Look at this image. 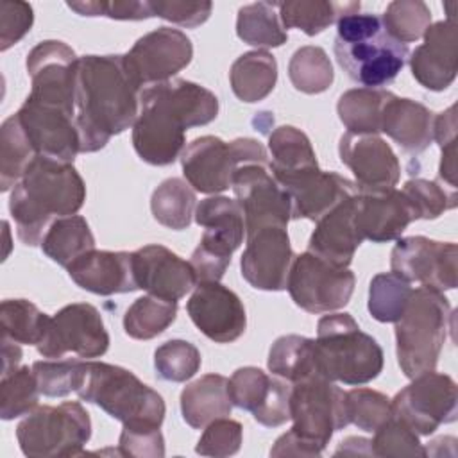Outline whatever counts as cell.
Here are the masks:
<instances>
[{"label":"cell","instance_id":"60d3db41","mask_svg":"<svg viewBox=\"0 0 458 458\" xmlns=\"http://www.w3.org/2000/svg\"><path fill=\"white\" fill-rule=\"evenodd\" d=\"M48 315L27 299H7L0 306L2 338L23 345H38L45 335Z\"/></svg>","mask_w":458,"mask_h":458},{"label":"cell","instance_id":"4316f807","mask_svg":"<svg viewBox=\"0 0 458 458\" xmlns=\"http://www.w3.org/2000/svg\"><path fill=\"white\" fill-rule=\"evenodd\" d=\"M354 199L356 195L344 199L329 213L317 220L315 231L308 242L310 252L336 267H349L356 249L363 242L354 222Z\"/></svg>","mask_w":458,"mask_h":458},{"label":"cell","instance_id":"d590c367","mask_svg":"<svg viewBox=\"0 0 458 458\" xmlns=\"http://www.w3.org/2000/svg\"><path fill=\"white\" fill-rule=\"evenodd\" d=\"M268 370L290 383L322 376L317 367L315 340L301 335L279 336L268 352Z\"/></svg>","mask_w":458,"mask_h":458},{"label":"cell","instance_id":"277c9868","mask_svg":"<svg viewBox=\"0 0 458 458\" xmlns=\"http://www.w3.org/2000/svg\"><path fill=\"white\" fill-rule=\"evenodd\" d=\"M335 57L363 88L390 84L408 59V45L394 39L381 18L370 13L345 14L336 21Z\"/></svg>","mask_w":458,"mask_h":458},{"label":"cell","instance_id":"7c38bea8","mask_svg":"<svg viewBox=\"0 0 458 458\" xmlns=\"http://www.w3.org/2000/svg\"><path fill=\"white\" fill-rule=\"evenodd\" d=\"M392 417L403 420L417 435H431L458 415L456 383L440 372H424L390 401Z\"/></svg>","mask_w":458,"mask_h":458},{"label":"cell","instance_id":"816d5d0a","mask_svg":"<svg viewBox=\"0 0 458 458\" xmlns=\"http://www.w3.org/2000/svg\"><path fill=\"white\" fill-rule=\"evenodd\" d=\"M370 447L376 456H426L419 435L395 417H390L374 431Z\"/></svg>","mask_w":458,"mask_h":458},{"label":"cell","instance_id":"94428289","mask_svg":"<svg viewBox=\"0 0 458 458\" xmlns=\"http://www.w3.org/2000/svg\"><path fill=\"white\" fill-rule=\"evenodd\" d=\"M318 454L320 453L313 445L299 438L292 429L281 435L276 440L274 447L270 449V456H318Z\"/></svg>","mask_w":458,"mask_h":458},{"label":"cell","instance_id":"7bdbcfd3","mask_svg":"<svg viewBox=\"0 0 458 458\" xmlns=\"http://www.w3.org/2000/svg\"><path fill=\"white\" fill-rule=\"evenodd\" d=\"M413 288L394 272L372 277L369 286V311L377 322H397L411 297Z\"/></svg>","mask_w":458,"mask_h":458},{"label":"cell","instance_id":"9c48e42d","mask_svg":"<svg viewBox=\"0 0 458 458\" xmlns=\"http://www.w3.org/2000/svg\"><path fill=\"white\" fill-rule=\"evenodd\" d=\"M267 159L265 147L252 138H236L227 143L216 136H200L181 154L186 182L200 193L225 191L240 165Z\"/></svg>","mask_w":458,"mask_h":458},{"label":"cell","instance_id":"7a4b0ae2","mask_svg":"<svg viewBox=\"0 0 458 458\" xmlns=\"http://www.w3.org/2000/svg\"><path fill=\"white\" fill-rule=\"evenodd\" d=\"M141 88L123 64V55H82L75 81V127L81 152H97L134 125Z\"/></svg>","mask_w":458,"mask_h":458},{"label":"cell","instance_id":"d6a6232c","mask_svg":"<svg viewBox=\"0 0 458 458\" xmlns=\"http://www.w3.org/2000/svg\"><path fill=\"white\" fill-rule=\"evenodd\" d=\"M279 18L284 29H299L308 36L320 34L345 14L360 11V2L327 0H288L277 2Z\"/></svg>","mask_w":458,"mask_h":458},{"label":"cell","instance_id":"4fadbf2b","mask_svg":"<svg viewBox=\"0 0 458 458\" xmlns=\"http://www.w3.org/2000/svg\"><path fill=\"white\" fill-rule=\"evenodd\" d=\"M109 347V335L98 310L88 302H73L48 318L45 335L36 345L43 358L59 360L72 352L79 358H98Z\"/></svg>","mask_w":458,"mask_h":458},{"label":"cell","instance_id":"f1b7e54d","mask_svg":"<svg viewBox=\"0 0 458 458\" xmlns=\"http://www.w3.org/2000/svg\"><path fill=\"white\" fill-rule=\"evenodd\" d=\"M231 410L229 379L220 374H206L181 392V413L193 429H202L216 419L229 417Z\"/></svg>","mask_w":458,"mask_h":458},{"label":"cell","instance_id":"c3c4849f","mask_svg":"<svg viewBox=\"0 0 458 458\" xmlns=\"http://www.w3.org/2000/svg\"><path fill=\"white\" fill-rule=\"evenodd\" d=\"M349 424L363 431H376L392 417L390 399L370 388H352L345 392Z\"/></svg>","mask_w":458,"mask_h":458},{"label":"cell","instance_id":"7402d4cb","mask_svg":"<svg viewBox=\"0 0 458 458\" xmlns=\"http://www.w3.org/2000/svg\"><path fill=\"white\" fill-rule=\"evenodd\" d=\"M132 265L138 290L166 301L182 299L197 284L191 263L159 243L134 250Z\"/></svg>","mask_w":458,"mask_h":458},{"label":"cell","instance_id":"ffe728a7","mask_svg":"<svg viewBox=\"0 0 458 458\" xmlns=\"http://www.w3.org/2000/svg\"><path fill=\"white\" fill-rule=\"evenodd\" d=\"M342 163L352 172L358 191L395 188L401 165L392 147L377 134L345 132L338 145Z\"/></svg>","mask_w":458,"mask_h":458},{"label":"cell","instance_id":"e7e4bbea","mask_svg":"<svg viewBox=\"0 0 458 458\" xmlns=\"http://www.w3.org/2000/svg\"><path fill=\"white\" fill-rule=\"evenodd\" d=\"M335 454H372L370 440L361 437H349L340 442Z\"/></svg>","mask_w":458,"mask_h":458},{"label":"cell","instance_id":"5bb4252c","mask_svg":"<svg viewBox=\"0 0 458 458\" xmlns=\"http://www.w3.org/2000/svg\"><path fill=\"white\" fill-rule=\"evenodd\" d=\"M231 188L245 218V236L265 227H288L292 220V199L276 181L268 159L249 161L236 168Z\"/></svg>","mask_w":458,"mask_h":458},{"label":"cell","instance_id":"f546056e","mask_svg":"<svg viewBox=\"0 0 458 458\" xmlns=\"http://www.w3.org/2000/svg\"><path fill=\"white\" fill-rule=\"evenodd\" d=\"M268 165L277 182L318 166L310 138L293 125L274 129L268 136Z\"/></svg>","mask_w":458,"mask_h":458},{"label":"cell","instance_id":"8fae6325","mask_svg":"<svg viewBox=\"0 0 458 458\" xmlns=\"http://www.w3.org/2000/svg\"><path fill=\"white\" fill-rule=\"evenodd\" d=\"M354 274L306 250L293 258L286 290L308 313H331L344 308L354 292Z\"/></svg>","mask_w":458,"mask_h":458},{"label":"cell","instance_id":"f6af8a7d","mask_svg":"<svg viewBox=\"0 0 458 458\" xmlns=\"http://www.w3.org/2000/svg\"><path fill=\"white\" fill-rule=\"evenodd\" d=\"M381 21L394 39L408 45L424 36L431 25V11L420 0H395L386 5Z\"/></svg>","mask_w":458,"mask_h":458},{"label":"cell","instance_id":"3957f363","mask_svg":"<svg viewBox=\"0 0 458 458\" xmlns=\"http://www.w3.org/2000/svg\"><path fill=\"white\" fill-rule=\"evenodd\" d=\"M84 200L86 186L72 163L36 156L9 197L18 238L29 247L41 245L52 222L75 215Z\"/></svg>","mask_w":458,"mask_h":458},{"label":"cell","instance_id":"44dd1931","mask_svg":"<svg viewBox=\"0 0 458 458\" xmlns=\"http://www.w3.org/2000/svg\"><path fill=\"white\" fill-rule=\"evenodd\" d=\"M18 118L38 156L73 163L81 152L75 116L25 98L18 109Z\"/></svg>","mask_w":458,"mask_h":458},{"label":"cell","instance_id":"52a82bcc","mask_svg":"<svg viewBox=\"0 0 458 458\" xmlns=\"http://www.w3.org/2000/svg\"><path fill=\"white\" fill-rule=\"evenodd\" d=\"M75 394L82 401L100 406L123 426L161 428L166 411L165 401L156 390L131 370L104 361H86L84 379Z\"/></svg>","mask_w":458,"mask_h":458},{"label":"cell","instance_id":"6125c7cd","mask_svg":"<svg viewBox=\"0 0 458 458\" xmlns=\"http://www.w3.org/2000/svg\"><path fill=\"white\" fill-rule=\"evenodd\" d=\"M433 140L440 145V148L456 143V106H451L435 116Z\"/></svg>","mask_w":458,"mask_h":458},{"label":"cell","instance_id":"30bf717a","mask_svg":"<svg viewBox=\"0 0 458 458\" xmlns=\"http://www.w3.org/2000/svg\"><path fill=\"white\" fill-rule=\"evenodd\" d=\"M290 419L292 431L322 453L331 437L349 424L345 392L324 376L292 383Z\"/></svg>","mask_w":458,"mask_h":458},{"label":"cell","instance_id":"ac0fdd59","mask_svg":"<svg viewBox=\"0 0 458 458\" xmlns=\"http://www.w3.org/2000/svg\"><path fill=\"white\" fill-rule=\"evenodd\" d=\"M293 258L286 227L265 225L247 234V247L240 259L242 277L258 290H286Z\"/></svg>","mask_w":458,"mask_h":458},{"label":"cell","instance_id":"7dc6e473","mask_svg":"<svg viewBox=\"0 0 458 458\" xmlns=\"http://www.w3.org/2000/svg\"><path fill=\"white\" fill-rule=\"evenodd\" d=\"M34 376L38 379L39 392L47 397H64L77 392L82 385L86 361L81 360H45L34 361Z\"/></svg>","mask_w":458,"mask_h":458},{"label":"cell","instance_id":"f5cc1de1","mask_svg":"<svg viewBox=\"0 0 458 458\" xmlns=\"http://www.w3.org/2000/svg\"><path fill=\"white\" fill-rule=\"evenodd\" d=\"M243 428L238 420L222 417L204 428L195 451L204 456H231L240 451Z\"/></svg>","mask_w":458,"mask_h":458},{"label":"cell","instance_id":"e575fe53","mask_svg":"<svg viewBox=\"0 0 458 458\" xmlns=\"http://www.w3.org/2000/svg\"><path fill=\"white\" fill-rule=\"evenodd\" d=\"M394 93L381 88H356L338 98V118L354 134L381 132L383 107Z\"/></svg>","mask_w":458,"mask_h":458},{"label":"cell","instance_id":"680465c9","mask_svg":"<svg viewBox=\"0 0 458 458\" xmlns=\"http://www.w3.org/2000/svg\"><path fill=\"white\" fill-rule=\"evenodd\" d=\"M154 16L177 23L181 27L195 29L202 25L213 9L211 2H182V0H156L148 2Z\"/></svg>","mask_w":458,"mask_h":458},{"label":"cell","instance_id":"83f0119b","mask_svg":"<svg viewBox=\"0 0 458 458\" xmlns=\"http://www.w3.org/2000/svg\"><path fill=\"white\" fill-rule=\"evenodd\" d=\"M435 114L411 98L392 95L383 107L381 132H386L404 152L420 154L433 141Z\"/></svg>","mask_w":458,"mask_h":458},{"label":"cell","instance_id":"b9f144b4","mask_svg":"<svg viewBox=\"0 0 458 458\" xmlns=\"http://www.w3.org/2000/svg\"><path fill=\"white\" fill-rule=\"evenodd\" d=\"M288 77L297 91L317 95L333 84L335 72L324 48L306 45L293 52L288 63Z\"/></svg>","mask_w":458,"mask_h":458},{"label":"cell","instance_id":"8992f818","mask_svg":"<svg viewBox=\"0 0 458 458\" xmlns=\"http://www.w3.org/2000/svg\"><path fill=\"white\" fill-rule=\"evenodd\" d=\"M318 372L344 385H365L383 370V349L349 313L324 315L317 324Z\"/></svg>","mask_w":458,"mask_h":458},{"label":"cell","instance_id":"6da1fadb","mask_svg":"<svg viewBox=\"0 0 458 458\" xmlns=\"http://www.w3.org/2000/svg\"><path fill=\"white\" fill-rule=\"evenodd\" d=\"M216 114L218 98L197 82L172 79L147 86L132 125L134 150L148 165H172L184 150L186 129L208 125Z\"/></svg>","mask_w":458,"mask_h":458},{"label":"cell","instance_id":"e0dca14e","mask_svg":"<svg viewBox=\"0 0 458 458\" xmlns=\"http://www.w3.org/2000/svg\"><path fill=\"white\" fill-rule=\"evenodd\" d=\"M458 247L453 242H437L426 236L399 238L390 254V268L408 283L438 290L456 288Z\"/></svg>","mask_w":458,"mask_h":458},{"label":"cell","instance_id":"4dcf8cb0","mask_svg":"<svg viewBox=\"0 0 458 458\" xmlns=\"http://www.w3.org/2000/svg\"><path fill=\"white\" fill-rule=\"evenodd\" d=\"M233 93L243 102H259L268 97L277 82L276 57L267 50H252L240 55L229 72Z\"/></svg>","mask_w":458,"mask_h":458},{"label":"cell","instance_id":"5b68a950","mask_svg":"<svg viewBox=\"0 0 458 458\" xmlns=\"http://www.w3.org/2000/svg\"><path fill=\"white\" fill-rule=\"evenodd\" d=\"M453 310L447 297L433 288L420 286L395 322L397 361L410 379L435 370L447 331L451 329Z\"/></svg>","mask_w":458,"mask_h":458},{"label":"cell","instance_id":"cb8c5ba5","mask_svg":"<svg viewBox=\"0 0 458 458\" xmlns=\"http://www.w3.org/2000/svg\"><path fill=\"white\" fill-rule=\"evenodd\" d=\"M424 43L415 47L410 59L413 79L431 91L449 88L458 72V32L454 20H442L428 27Z\"/></svg>","mask_w":458,"mask_h":458},{"label":"cell","instance_id":"74e56055","mask_svg":"<svg viewBox=\"0 0 458 458\" xmlns=\"http://www.w3.org/2000/svg\"><path fill=\"white\" fill-rule=\"evenodd\" d=\"M36 156L18 114H11L0 129V190L14 188Z\"/></svg>","mask_w":458,"mask_h":458},{"label":"cell","instance_id":"db71d44e","mask_svg":"<svg viewBox=\"0 0 458 458\" xmlns=\"http://www.w3.org/2000/svg\"><path fill=\"white\" fill-rule=\"evenodd\" d=\"M231 256L233 250H229L227 247L200 236V242L190 259L197 276V283L220 281L231 263Z\"/></svg>","mask_w":458,"mask_h":458},{"label":"cell","instance_id":"ab89813d","mask_svg":"<svg viewBox=\"0 0 458 458\" xmlns=\"http://www.w3.org/2000/svg\"><path fill=\"white\" fill-rule=\"evenodd\" d=\"M177 317V301L156 295L136 299L123 315V329L131 338L150 340L161 335Z\"/></svg>","mask_w":458,"mask_h":458},{"label":"cell","instance_id":"bcb514c9","mask_svg":"<svg viewBox=\"0 0 458 458\" xmlns=\"http://www.w3.org/2000/svg\"><path fill=\"white\" fill-rule=\"evenodd\" d=\"M199 349L186 340H168L154 352V367L161 379L172 383H184L191 379L200 369Z\"/></svg>","mask_w":458,"mask_h":458},{"label":"cell","instance_id":"ba28073f","mask_svg":"<svg viewBox=\"0 0 458 458\" xmlns=\"http://www.w3.org/2000/svg\"><path fill=\"white\" fill-rule=\"evenodd\" d=\"M91 437L89 413L77 401L32 410L16 428V438L25 456H77Z\"/></svg>","mask_w":458,"mask_h":458},{"label":"cell","instance_id":"484cf974","mask_svg":"<svg viewBox=\"0 0 458 458\" xmlns=\"http://www.w3.org/2000/svg\"><path fill=\"white\" fill-rule=\"evenodd\" d=\"M72 281L97 295H114L138 290L132 252L89 250L68 268Z\"/></svg>","mask_w":458,"mask_h":458},{"label":"cell","instance_id":"9f6ffc18","mask_svg":"<svg viewBox=\"0 0 458 458\" xmlns=\"http://www.w3.org/2000/svg\"><path fill=\"white\" fill-rule=\"evenodd\" d=\"M120 454L134 458L165 456V440L159 426H123L120 433Z\"/></svg>","mask_w":458,"mask_h":458},{"label":"cell","instance_id":"91938a15","mask_svg":"<svg viewBox=\"0 0 458 458\" xmlns=\"http://www.w3.org/2000/svg\"><path fill=\"white\" fill-rule=\"evenodd\" d=\"M290 385L274 377L265 404L252 415L254 420L267 428H277L290 420Z\"/></svg>","mask_w":458,"mask_h":458},{"label":"cell","instance_id":"f35d334b","mask_svg":"<svg viewBox=\"0 0 458 458\" xmlns=\"http://www.w3.org/2000/svg\"><path fill=\"white\" fill-rule=\"evenodd\" d=\"M195 193L191 186L179 177L165 179L152 193L150 209L154 218L174 231L186 229L195 213Z\"/></svg>","mask_w":458,"mask_h":458},{"label":"cell","instance_id":"ee69618b","mask_svg":"<svg viewBox=\"0 0 458 458\" xmlns=\"http://www.w3.org/2000/svg\"><path fill=\"white\" fill-rule=\"evenodd\" d=\"M39 386L34 370L29 367H18L16 370L2 376L0 381V417L13 420L21 415H29L38 408Z\"/></svg>","mask_w":458,"mask_h":458},{"label":"cell","instance_id":"f907efd6","mask_svg":"<svg viewBox=\"0 0 458 458\" xmlns=\"http://www.w3.org/2000/svg\"><path fill=\"white\" fill-rule=\"evenodd\" d=\"M274 377L258 367H242L229 379V397L233 406H238L252 415L265 404Z\"/></svg>","mask_w":458,"mask_h":458},{"label":"cell","instance_id":"2e32d148","mask_svg":"<svg viewBox=\"0 0 458 458\" xmlns=\"http://www.w3.org/2000/svg\"><path fill=\"white\" fill-rule=\"evenodd\" d=\"M193 57L190 38L172 27H159L141 36L123 55V64L138 88L172 81Z\"/></svg>","mask_w":458,"mask_h":458},{"label":"cell","instance_id":"11a10c76","mask_svg":"<svg viewBox=\"0 0 458 458\" xmlns=\"http://www.w3.org/2000/svg\"><path fill=\"white\" fill-rule=\"evenodd\" d=\"M68 7L82 16H107L113 20H145L154 16L150 4L138 0H81L68 2Z\"/></svg>","mask_w":458,"mask_h":458},{"label":"cell","instance_id":"d6986e66","mask_svg":"<svg viewBox=\"0 0 458 458\" xmlns=\"http://www.w3.org/2000/svg\"><path fill=\"white\" fill-rule=\"evenodd\" d=\"M186 311L197 329L216 344L238 340L247 326L240 297L220 281L199 283L186 302Z\"/></svg>","mask_w":458,"mask_h":458},{"label":"cell","instance_id":"d4e9b609","mask_svg":"<svg viewBox=\"0 0 458 458\" xmlns=\"http://www.w3.org/2000/svg\"><path fill=\"white\" fill-rule=\"evenodd\" d=\"M292 199V220H320L338 202L358 193V186L336 172H324L318 166L304 170L279 182Z\"/></svg>","mask_w":458,"mask_h":458},{"label":"cell","instance_id":"8d00e7d4","mask_svg":"<svg viewBox=\"0 0 458 458\" xmlns=\"http://www.w3.org/2000/svg\"><path fill=\"white\" fill-rule=\"evenodd\" d=\"M277 2H254L240 7L236 18L238 38L258 48H274L286 43L288 34L281 23Z\"/></svg>","mask_w":458,"mask_h":458},{"label":"cell","instance_id":"be15d7a7","mask_svg":"<svg viewBox=\"0 0 458 458\" xmlns=\"http://www.w3.org/2000/svg\"><path fill=\"white\" fill-rule=\"evenodd\" d=\"M2 342V376L16 370L21 361V349L20 344L9 340V338H0Z\"/></svg>","mask_w":458,"mask_h":458},{"label":"cell","instance_id":"836d02e7","mask_svg":"<svg viewBox=\"0 0 458 458\" xmlns=\"http://www.w3.org/2000/svg\"><path fill=\"white\" fill-rule=\"evenodd\" d=\"M41 249L52 261L68 268L75 259L95 249V238L84 216L70 215L52 222L41 240Z\"/></svg>","mask_w":458,"mask_h":458},{"label":"cell","instance_id":"1f68e13d","mask_svg":"<svg viewBox=\"0 0 458 458\" xmlns=\"http://www.w3.org/2000/svg\"><path fill=\"white\" fill-rule=\"evenodd\" d=\"M195 222L204 227V236L229 247L233 252L245 236V218L238 200L229 197H208L195 208Z\"/></svg>","mask_w":458,"mask_h":458},{"label":"cell","instance_id":"603a6c76","mask_svg":"<svg viewBox=\"0 0 458 458\" xmlns=\"http://www.w3.org/2000/svg\"><path fill=\"white\" fill-rule=\"evenodd\" d=\"M354 222L363 240L385 243L401 238L404 229L417 220L415 211L401 190H372L356 193Z\"/></svg>","mask_w":458,"mask_h":458},{"label":"cell","instance_id":"681fc988","mask_svg":"<svg viewBox=\"0 0 458 458\" xmlns=\"http://www.w3.org/2000/svg\"><path fill=\"white\" fill-rule=\"evenodd\" d=\"M410 200L417 220H435L444 211L453 209L456 206V191L445 190L435 181L428 179H411L404 182L401 190Z\"/></svg>","mask_w":458,"mask_h":458},{"label":"cell","instance_id":"6f0895ef","mask_svg":"<svg viewBox=\"0 0 458 458\" xmlns=\"http://www.w3.org/2000/svg\"><path fill=\"white\" fill-rule=\"evenodd\" d=\"M34 13L27 2H0V50L16 45L32 27Z\"/></svg>","mask_w":458,"mask_h":458},{"label":"cell","instance_id":"9a60e30c","mask_svg":"<svg viewBox=\"0 0 458 458\" xmlns=\"http://www.w3.org/2000/svg\"><path fill=\"white\" fill-rule=\"evenodd\" d=\"M77 63L79 57L66 43L57 39L38 43L27 55L32 84L29 98L75 116Z\"/></svg>","mask_w":458,"mask_h":458}]
</instances>
